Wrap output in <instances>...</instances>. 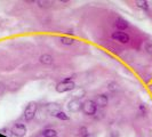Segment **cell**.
Returning <instances> with one entry per match:
<instances>
[{
  "label": "cell",
  "instance_id": "obj_9",
  "mask_svg": "<svg viewBox=\"0 0 152 137\" xmlns=\"http://www.w3.org/2000/svg\"><path fill=\"white\" fill-rule=\"evenodd\" d=\"M114 25H115V28L118 29V31H124L125 29H127L128 28V22L126 21V20H124V18H118L115 23H114Z\"/></svg>",
  "mask_w": 152,
  "mask_h": 137
},
{
  "label": "cell",
  "instance_id": "obj_8",
  "mask_svg": "<svg viewBox=\"0 0 152 137\" xmlns=\"http://www.w3.org/2000/svg\"><path fill=\"white\" fill-rule=\"evenodd\" d=\"M39 60L44 65H52L54 63V57L50 54H42Z\"/></svg>",
  "mask_w": 152,
  "mask_h": 137
},
{
  "label": "cell",
  "instance_id": "obj_5",
  "mask_svg": "<svg viewBox=\"0 0 152 137\" xmlns=\"http://www.w3.org/2000/svg\"><path fill=\"white\" fill-rule=\"evenodd\" d=\"M111 38L115 40V41H118V42H120V44H128L130 41V37L126 33V32H124V31H114L112 32V34H111Z\"/></svg>",
  "mask_w": 152,
  "mask_h": 137
},
{
  "label": "cell",
  "instance_id": "obj_19",
  "mask_svg": "<svg viewBox=\"0 0 152 137\" xmlns=\"http://www.w3.org/2000/svg\"><path fill=\"white\" fill-rule=\"evenodd\" d=\"M86 137H95V136H94V135H91V133H89V134H88V135H87Z\"/></svg>",
  "mask_w": 152,
  "mask_h": 137
},
{
  "label": "cell",
  "instance_id": "obj_2",
  "mask_svg": "<svg viewBox=\"0 0 152 137\" xmlns=\"http://www.w3.org/2000/svg\"><path fill=\"white\" fill-rule=\"evenodd\" d=\"M37 109H38V104L36 102H30L25 109H24V112H23V117H24V120L26 122L33 120V118L36 117L37 113Z\"/></svg>",
  "mask_w": 152,
  "mask_h": 137
},
{
  "label": "cell",
  "instance_id": "obj_4",
  "mask_svg": "<svg viewBox=\"0 0 152 137\" xmlns=\"http://www.w3.org/2000/svg\"><path fill=\"white\" fill-rule=\"evenodd\" d=\"M10 133L14 137H24L28 133V129H26V126L24 123H15L12 127Z\"/></svg>",
  "mask_w": 152,
  "mask_h": 137
},
{
  "label": "cell",
  "instance_id": "obj_6",
  "mask_svg": "<svg viewBox=\"0 0 152 137\" xmlns=\"http://www.w3.org/2000/svg\"><path fill=\"white\" fill-rule=\"evenodd\" d=\"M81 106H83V103H81V99L76 97V98H72L70 102L68 103V110L72 113H76V112H79L81 110Z\"/></svg>",
  "mask_w": 152,
  "mask_h": 137
},
{
  "label": "cell",
  "instance_id": "obj_20",
  "mask_svg": "<svg viewBox=\"0 0 152 137\" xmlns=\"http://www.w3.org/2000/svg\"><path fill=\"white\" fill-rule=\"evenodd\" d=\"M0 137H7V136H5V135H2V133L0 131Z\"/></svg>",
  "mask_w": 152,
  "mask_h": 137
},
{
  "label": "cell",
  "instance_id": "obj_7",
  "mask_svg": "<svg viewBox=\"0 0 152 137\" xmlns=\"http://www.w3.org/2000/svg\"><path fill=\"white\" fill-rule=\"evenodd\" d=\"M95 103H96V105L99 107H105L109 104V98H107V96L105 95H103V94H101V95H97L96 96V98H95Z\"/></svg>",
  "mask_w": 152,
  "mask_h": 137
},
{
  "label": "cell",
  "instance_id": "obj_13",
  "mask_svg": "<svg viewBox=\"0 0 152 137\" xmlns=\"http://www.w3.org/2000/svg\"><path fill=\"white\" fill-rule=\"evenodd\" d=\"M54 117H55V118H57L58 120H62V121H68V120H70V117H69L65 112H63V111L57 112V113L55 114Z\"/></svg>",
  "mask_w": 152,
  "mask_h": 137
},
{
  "label": "cell",
  "instance_id": "obj_1",
  "mask_svg": "<svg viewBox=\"0 0 152 137\" xmlns=\"http://www.w3.org/2000/svg\"><path fill=\"white\" fill-rule=\"evenodd\" d=\"M76 88V84L75 81L71 79V78H66L64 79L63 81L58 82L55 87V90L60 94H63V93H68V91H72Z\"/></svg>",
  "mask_w": 152,
  "mask_h": 137
},
{
  "label": "cell",
  "instance_id": "obj_12",
  "mask_svg": "<svg viewBox=\"0 0 152 137\" xmlns=\"http://www.w3.org/2000/svg\"><path fill=\"white\" fill-rule=\"evenodd\" d=\"M57 136V133L55 129H52V128H47L42 131V137H56Z\"/></svg>",
  "mask_w": 152,
  "mask_h": 137
},
{
  "label": "cell",
  "instance_id": "obj_15",
  "mask_svg": "<svg viewBox=\"0 0 152 137\" xmlns=\"http://www.w3.org/2000/svg\"><path fill=\"white\" fill-rule=\"evenodd\" d=\"M88 134H89V131L87 130L86 127H81V128H80V135H81V137H86Z\"/></svg>",
  "mask_w": 152,
  "mask_h": 137
},
{
  "label": "cell",
  "instance_id": "obj_17",
  "mask_svg": "<svg viewBox=\"0 0 152 137\" xmlns=\"http://www.w3.org/2000/svg\"><path fill=\"white\" fill-rule=\"evenodd\" d=\"M111 137H119V133L118 131H112L111 133Z\"/></svg>",
  "mask_w": 152,
  "mask_h": 137
},
{
  "label": "cell",
  "instance_id": "obj_11",
  "mask_svg": "<svg viewBox=\"0 0 152 137\" xmlns=\"http://www.w3.org/2000/svg\"><path fill=\"white\" fill-rule=\"evenodd\" d=\"M60 41H61V44L65 46H72L76 40L73 38H71V37H68V36H63V37H60Z\"/></svg>",
  "mask_w": 152,
  "mask_h": 137
},
{
  "label": "cell",
  "instance_id": "obj_14",
  "mask_svg": "<svg viewBox=\"0 0 152 137\" xmlns=\"http://www.w3.org/2000/svg\"><path fill=\"white\" fill-rule=\"evenodd\" d=\"M137 7H140L141 9H143L144 12H148L149 10V2L145 1V0H140V1H136Z\"/></svg>",
  "mask_w": 152,
  "mask_h": 137
},
{
  "label": "cell",
  "instance_id": "obj_18",
  "mask_svg": "<svg viewBox=\"0 0 152 137\" xmlns=\"http://www.w3.org/2000/svg\"><path fill=\"white\" fill-rule=\"evenodd\" d=\"M4 89H5V87H4V84H2V82H0V95L2 94Z\"/></svg>",
  "mask_w": 152,
  "mask_h": 137
},
{
  "label": "cell",
  "instance_id": "obj_3",
  "mask_svg": "<svg viewBox=\"0 0 152 137\" xmlns=\"http://www.w3.org/2000/svg\"><path fill=\"white\" fill-rule=\"evenodd\" d=\"M81 110L84 114L86 115H94L97 111V105L95 103V101H91V99H87L83 102V106H81Z\"/></svg>",
  "mask_w": 152,
  "mask_h": 137
},
{
  "label": "cell",
  "instance_id": "obj_10",
  "mask_svg": "<svg viewBox=\"0 0 152 137\" xmlns=\"http://www.w3.org/2000/svg\"><path fill=\"white\" fill-rule=\"evenodd\" d=\"M47 111H48V113L50 114V115L54 117L57 112L61 111V107H60L58 104H56V103H50V104L47 105Z\"/></svg>",
  "mask_w": 152,
  "mask_h": 137
},
{
  "label": "cell",
  "instance_id": "obj_16",
  "mask_svg": "<svg viewBox=\"0 0 152 137\" xmlns=\"http://www.w3.org/2000/svg\"><path fill=\"white\" fill-rule=\"evenodd\" d=\"M140 110L142 111V113H143V114L146 113V109L144 107V105H143V104H142V105H140Z\"/></svg>",
  "mask_w": 152,
  "mask_h": 137
}]
</instances>
